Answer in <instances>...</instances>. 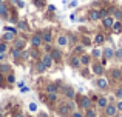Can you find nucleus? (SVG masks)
Masks as SVG:
<instances>
[{
	"label": "nucleus",
	"instance_id": "obj_3",
	"mask_svg": "<svg viewBox=\"0 0 122 117\" xmlns=\"http://www.w3.org/2000/svg\"><path fill=\"white\" fill-rule=\"evenodd\" d=\"M40 34H42V40H43V43H51V40H53V33H51L50 29H43Z\"/></svg>",
	"mask_w": 122,
	"mask_h": 117
},
{
	"label": "nucleus",
	"instance_id": "obj_34",
	"mask_svg": "<svg viewBox=\"0 0 122 117\" xmlns=\"http://www.w3.org/2000/svg\"><path fill=\"white\" fill-rule=\"evenodd\" d=\"M83 54V45H77V46H74V54Z\"/></svg>",
	"mask_w": 122,
	"mask_h": 117
},
{
	"label": "nucleus",
	"instance_id": "obj_41",
	"mask_svg": "<svg viewBox=\"0 0 122 117\" xmlns=\"http://www.w3.org/2000/svg\"><path fill=\"white\" fill-rule=\"evenodd\" d=\"M6 49H8V46H6V43H0V52H5Z\"/></svg>",
	"mask_w": 122,
	"mask_h": 117
},
{
	"label": "nucleus",
	"instance_id": "obj_14",
	"mask_svg": "<svg viewBox=\"0 0 122 117\" xmlns=\"http://www.w3.org/2000/svg\"><path fill=\"white\" fill-rule=\"evenodd\" d=\"M102 23H104V26L105 28H111L113 26V23H114V17H105V19H102Z\"/></svg>",
	"mask_w": 122,
	"mask_h": 117
},
{
	"label": "nucleus",
	"instance_id": "obj_9",
	"mask_svg": "<svg viewBox=\"0 0 122 117\" xmlns=\"http://www.w3.org/2000/svg\"><path fill=\"white\" fill-rule=\"evenodd\" d=\"M96 85H97L101 89H107V88H108V80L104 79V77H99L97 80H96Z\"/></svg>",
	"mask_w": 122,
	"mask_h": 117
},
{
	"label": "nucleus",
	"instance_id": "obj_25",
	"mask_svg": "<svg viewBox=\"0 0 122 117\" xmlns=\"http://www.w3.org/2000/svg\"><path fill=\"white\" fill-rule=\"evenodd\" d=\"M121 75H122V71H121V69H113V71H111V77H113L114 80H119Z\"/></svg>",
	"mask_w": 122,
	"mask_h": 117
},
{
	"label": "nucleus",
	"instance_id": "obj_38",
	"mask_svg": "<svg viewBox=\"0 0 122 117\" xmlns=\"http://www.w3.org/2000/svg\"><path fill=\"white\" fill-rule=\"evenodd\" d=\"M99 12H101V19H105V17H108V11H107V9H101Z\"/></svg>",
	"mask_w": 122,
	"mask_h": 117
},
{
	"label": "nucleus",
	"instance_id": "obj_4",
	"mask_svg": "<svg viewBox=\"0 0 122 117\" xmlns=\"http://www.w3.org/2000/svg\"><path fill=\"white\" fill-rule=\"evenodd\" d=\"M0 17L2 19H9V11H8V5L6 3H0Z\"/></svg>",
	"mask_w": 122,
	"mask_h": 117
},
{
	"label": "nucleus",
	"instance_id": "obj_51",
	"mask_svg": "<svg viewBox=\"0 0 122 117\" xmlns=\"http://www.w3.org/2000/svg\"><path fill=\"white\" fill-rule=\"evenodd\" d=\"M9 2H11V3H14V5H17V2H19V0H9Z\"/></svg>",
	"mask_w": 122,
	"mask_h": 117
},
{
	"label": "nucleus",
	"instance_id": "obj_8",
	"mask_svg": "<svg viewBox=\"0 0 122 117\" xmlns=\"http://www.w3.org/2000/svg\"><path fill=\"white\" fill-rule=\"evenodd\" d=\"M88 19H90V20H93V22L101 20V12H99L97 9H91V11H90V14H88Z\"/></svg>",
	"mask_w": 122,
	"mask_h": 117
},
{
	"label": "nucleus",
	"instance_id": "obj_17",
	"mask_svg": "<svg viewBox=\"0 0 122 117\" xmlns=\"http://www.w3.org/2000/svg\"><path fill=\"white\" fill-rule=\"evenodd\" d=\"M102 54H104V57L107 59V60L111 59V57H114V51H113L111 48H105L104 51H102Z\"/></svg>",
	"mask_w": 122,
	"mask_h": 117
},
{
	"label": "nucleus",
	"instance_id": "obj_12",
	"mask_svg": "<svg viewBox=\"0 0 122 117\" xmlns=\"http://www.w3.org/2000/svg\"><path fill=\"white\" fill-rule=\"evenodd\" d=\"M17 31H26L28 29V23H26V20H23V19H22V20H17Z\"/></svg>",
	"mask_w": 122,
	"mask_h": 117
},
{
	"label": "nucleus",
	"instance_id": "obj_2",
	"mask_svg": "<svg viewBox=\"0 0 122 117\" xmlns=\"http://www.w3.org/2000/svg\"><path fill=\"white\" fill-rule=\"evenodd\" d=\"M40 62L43 63V65L46 66V69H48V68H51V66H53L54 60H53V57H51V54H50V52H45V54H42Z\"/></svg>",
	"mask_w": 122,
	"mask_h": 117
},
{
	"label": "nucleus",
	"instance_id": "obj_44",
	"mask_svg": "<svg viewBox=\"0 0 122 117\" xmlns=\"http://www.w3.org/2000/svg\"><path fill=\"white\" fill-rule=\"evenodd\" d=\"M116 109L117 111H122V100H119V102L116 103Z\"/></svg>",
	"mask_w": 122,
	"mask_h": 117
},
{
	"label": "nucleus",
	"instance_id": "obj_6",
	"mask_svg": "<svg viewBox=\"0 0 122 117\" xmlns=\"http://www.w3.org/2000/svg\"><path fill=\"white\" fill-rule=\"evenodd\" d=\"M63 94H65V96L68 97L70 100H73V99L76 97V91L73 89L71 86H63Z\"/></svg>",
	"mask_w": 122,
	"mask_h": 117
},
{
	"label": "nucleus",
	"instance_id": "obj_1",
	"mask_svg": "<svg viewBox=\"0 0 122 117\" xmlns=\"http://www.w3.org/2000/svg\"><path fill=\"white\" fill-rule=\"evenodd\" d=\"M31 45H33V48H40V46L43 45V40H42V34H39V33L33 34V37H31Z\"/></svg>",
	"mask_w": 122,
	"mask_h": 117
},
{
	"label": "nucleus",
	"instance_id": "obj_55",
	"mask_svg": "<svg viewBox=\"0 0 122 117\" xmlns=\"http://www.w3.org/2000/svg\"><path fill=\"white\" fill-rule=\"evenodd\" d=\"M0 117H2V114H0Z\"/></svg>",
	"mask_w": 122,
	"mask_h": 117
},
{
	"label": "nucleus",
	"instance_id": "obj_13",
	"mask_svg": "<svg viewBox=\"0 0 122 117\" xmlns=\"http://www.w3.org/2000/svg\"><path fill=\"white\" fill-rule=\"evenodd\" d=\"M50 54H51V57H53L54 62H59V60L62 59V52H60L59 49H51V52H50Z\"/></svg>",
	"mask_w": 122,
	"mask_h": 117
},
{
	"label": "nucleus",
	"instance_id": "obj_54",
	"mask_svg": "<svg viewBox=\"0 0 122 117\" xmlns=\"http://www.w3.org/2000/svg\"><path fill=\"white\" fill-rule=\"evenodd\" d=\"M121 80H122V75H121Z\"/></svg>",
	"mask_w": 122,
	"mask_h": 117
},
{
	"label": "nucleus",
	"instance_id": "obj_29",
	"mask_svg": "<svg viewBox=\"0 0 122 117\" xmlns=\"http://www.w3.org/2000/svg\"><path fill=\"white\" fill-rule=\"evenodd\" d=\"M28 54H30V56H31L33 59H37V57L40 56V52H39V48H33V49H31L30 52H28Z\"/></svg>",
	"mask_w": 122,
	"mask_h": 117
},
{
	"label": "nucleus",
	"instance_id": "obj_33",
	"mask_svg": "<svg viewBox=\"0 0 122 117\" xmlns=\"http://www.w3.org/2000/svg\"><path fill=\"white\" fill-rule=\"evenodd\" d=\"M48 100H50V102H56L57 100V94L56 93H48Z\"/></svg>",
	"mask_w": 122,
	"mask_h": 117
},
{
	"label": "nucleus",
	"instance_id": "obj_5",
	"mask_svg": "<svg viewBox=\"0 0 122 117\" xmlns=\"http://www.w3.org/2000/svg\"><path fill=\"white\" fill-rule=\"evenodd\" d=\"M116 112H117L116 105H110V103H108V105L105 106V114H107L108 117H114V116H116Z\"/></svg>",
	"mask_w": 122,
	"mask_h": 117
},
{
	"label": "nucleus",
	"instance_id": "obj_15",
	"mask_svg": "<svg viewBox=\"0 0 122 117\" xmlns=\"http://www.w3.org/2000/svg\"><path fill=\"white\" fill-rule=\"evenodd\" d=\"M111 29H113V33H116V34H122V23H121V20H116L113 23V26H111Z\"/></svg>",
	"mask_w": 122,
	"mask_h": 117
},
{
	"label": "nucleus",
	"instance_id": "obj_50",
	"mask_svg": "<svg viewBox=\"0 0 122 117\" xmlns=\"http://www.w3.org/2000/svg\"><path fill=\"white\" fill-rule=\"evenodd\" d=\"M5 57H6L5 52H0V62H3V60H5Z\"/></svg>",
	"mask_w": 122,
	"mask_h": 117
},
{
	"label": "nucleus",
	"instance_id": "obj_40",
	"mask_svg": "<svg viewBox=\"0 0 122 117\" xmlns=\"http://www.w3.org/2000/svg\"><path fill=\"white\" fill-rule=\"evenodd\" d=\"M116 97L119 100H122V88H119V89H116Z\"/></svg>",
	"mask_w": 122,
	"mask_h": 117
},
{
	"label": "nucleus",
	"instance_id": "obj_23",
	"mask_svg": "<svg viewBox=\"0 0 122 117\" xmlns=\"http://www.w3.org/2000/svg\"><path fill=\"white\" fill-rule=\"evenodd\" d=\"M36 71H37V72H40V74H42V72H45V71H46V66H45L43 63L40 62V60L36 63Z\"/></svg>",
	"mask_w": 122,
	"mask_h": 117
},
{
	"label": "nucleus",
	"instance_id": "obj_22",
	"mask_svg": "<svg viewBox=\"0 0 122 117\" xmlns=\"http://www.w3.org/2000/svg\"><path fill=\"white\" fill-rule=\"evenodd\" d=\"M79 59H81V65H83V66H86L90 63V56H86V54H82V56H79Z\"/></svg>",
	"mask_w": 122,
	"mask_h": 117
},
{
	"label": "nucleus",
	"instance_id": "obj_10",
	"mask_svg": "<svg viewBox=\"0 0 122 117\" xmlns=\"http://www.w3.org/2000/svg\"><path fill=\"white\" fill-rule=\"evenodd\" d=\"M57 45L62 48V46H66L68 45V37L66 36H63V34H60L59 37H57Z\"/></svg>",
	"mask_w": 122,
	"mask_h": 117
},
{
	"label": "nucleus",
	"instance_id": "obj_32",
	"mask_svg": "<svg viewBox=\"0 0 122 117\" xmlns=\"http://www.w3.org/2000/svg\"><path fill=\"white\" fill-rule=\"evenodd\" d=\"M93 57H96V59L102 57V51L99 48H94V49H93Z\"/></svg>",
	"mask_w": 122,
	"mask_h": 117
},
{
	"label": "nucleus",
	"instance_id": "obj_27",
	"mask_svg": "<svg viewBox=\"0 0 122 117\" xmlns=\"http://www.w3.org/2000/svg\"><path fill=\"white\" fill-rule=\"evenodd\" d=\"M11 71V66L9 65H6V63H2V65H0V72H2V74H6V72H9Z\"/></svg>",
	"mask_w": 122,
	"mask_h": 117
},
{
	"label": "nucleus",
	"instance_id": "obj_30",
	"mask_svg": "<svg viewBox=\"0 0 122 117\" xmlns=\"http://www.w3.org/2000/svg\"><path fill=\"white\" fill-rule=\"evenodd\" d=\"M111 11H113L116 20H122V11H119V9H111Z\"/></svg>",
	"mask_w": 122,
	"mask_h": 117
},
{
	"label": "nucleus",
	"instance_id": "obj_18",
	"mask_svg": "<svg viewBox=\"0 0 122 117\" xmlns=\"http://www.w3.org/2000/svg\"><path fill=\"white\" fill-rule=\"evenodd\" d=\"M70 111H71V109L68 108V105H66V103H65V105H62V106L59 108V114H60V116H68Z\"/></svg>",
	"mask_w": 122,
	"mask_h": 117
},
{
	"label": "nucleus",
	"instance_id": "obj_7",
	"mask_svg": "<svg viewBox=\"0 0 122 117\" xmlns=\"http://www.w3.org/2000/svg\"><path fill=\"white\" fill-rule=\"evenodd\" d=\"M81 106L83 109H88V108H91V99L90 97H81Z\"/></svg>",
	"mask_w": 122,
	"mask_h": 117
},
{
	"label": "nucleus",
	"instance_id": "obj_26",
	"mask_svg": "<svg viewBox=\"0 0 122 117\" xmlns=\"http://www.w3.org/2000/svg\"><path fill=\"white\" fill-rule=\"evenodd\" d=\"M22 54V49H17V48H12L11 49V57L12 59H19Z\"/></svg>",
	"mask_w": 122,
	"mask_h": 117
},
{
	"label": "nucleus",
	"instance_id": "obj_28",
	"mask_svg": "<svg viewBox=\"0 0 122 117\" xmlns=\"http://www.w3.org/2000/svg\"><path fill=\"white\" fill-rule=\"evenodd\" d=\"M46 93H56L57 94V85L56 83H50L46 86Z\"/></svg>",
	"mask_w": 122,
	"mask_h": 117
},
{
	"label": "nucleus",
	"instance_id": "obj_37",
	"mask_svg": "<svg viewBox=\"0 0 122 117\" xmlns=\"http://www.w3.org/2000/svg\"><path fill=\"white\" fill-rule=\"evenodd\" d=\"M5 31H8V33H14V34H17V28H15V26H6V28H5Z\"/></svg>",
	"mask_w": 122,
	"mask_h": 117
},
{
	"label": "nucleus",
	"instance_id": "obj_52",
	"mask_svg": "<svg viewBox=\"0 0 122 117\" xmlns=\"http://www.w3.org/2000/svg\"><path fill=\"white\" fill-rule=\"evenodd\" d=\"M15 117H23V116H22V114H17V116H15Z\"/></svg>",
	"mask_w": 122,
	"mask_h": 117
},
{
	"label": "nucleus",
	"instance_id": "obj_45",
	"mask_svg": "<svg viewBox=\"0 0 122 117\" xmlns=\"http://www.w3.org/2000/svg\"><path fill=\"white\" fill-rule=\"evenodd\" d=\"M30 109L31 111H37V105L36 103H30Z\"/></svg>",
	"mask_w": 122,
	"mask_h": 117
},
{
	"label": "nucleus",
	"instance_id": "obj_31",
	"mask_svg": "<svg viewBox=\"0 0 122 117\" xmlns=\"http://www.w3.org/2000/svg\"><path fill=\"white\" fill-rule=\"evenodd\" d=\"M45 5H46L45 0H34V6H37V8H43Z\"/></svg>",
	"mask_w": 122,
	"mask_h": 117
},
{
	"label": "nucleus",
	"instance_id": "obj_47",
	"mask_svg": "<svg viewBox=\"0 0 122 117\" xmlns=\"http://www.w3.org/2000/svg\"><path fill=\"white\" fill-rule=\"evenodd\" d=\"M48 9H50L51 12H54V11H56V6H54V5H48Z\"/></svg>",
	"mask_w": 122,
	"mask_h": 117
},
{
	"label": "nucleus",
	"instance_id": "obj_36",
	"mask_svg": "<svg viewBox=\"0 0 122 117\" xmlns=\"http://www.w3.org/2000/svg\"><path fill=\"white\" fill-rule=\"evenodd\" d=\"M86 117H96V111L91 109V108H88L86 109Z\"/></svg>",
	"mask_w": 122,
	"mask_h": 117
},
{
	"label": "nucleus",
	"instance_id": "obj_21",
	"mask_svg": "<svg viewBox=\"0 0 122 117\" xmlns=\"http://www.w3.org/2000/svg\"><path fill=\"white\" fill-rule=\"evenodd\" d=\"M105 42V36L104 34H96L94 37V45H101V43Z\"/></svg>",
	"mask_w": 122,
	"mask_h": 117
},
{
	"label": "nucleus",
	"instance_id": "obj_48",
	"mask_svg": "<svg viewBox=\"0 0 122 117\" xmlns=\"http://www.w3.org/2000/svg\"><path fill=\"white\" fill-rule=\"evenodd\" d=\"M17 6H19V8H23V6H25V2H22V0H19V2H17Z\"/></svg>",
	"mask_w": 122,
	"mask_h": 117
},
{
	"label": "nucleus",
	"instance_id": "obj_49",
	"mask_svg": "<svg viewBox=\"0 0 122 117\" xmlns=\"http://www.w3.org/2000/svg\"><path fill=\"white\" fill-rule=\"evenodd\" d=\"M70 6H71V8H76V6H77V2H76V0H73V2L70 3Z\"/></svg>",
	"mask_w": 122,
	"mask_h": 117
},
{
	"label": "nucleus",
	"instance_id": "obj_20",
	"mask_svg": "<svg viewBox=\"0 0 122 117\" xmlns=\"http://www.w3.org/2000/svg\"><path fill=\"white\" fill-rule=\"evenodd\" d=\"M14 39H15L14 33H8V31H6V34L3 36V40H5V42H14Z\"/></svg>",
	"mask_w": 122,
	"mask_h": 117
},
{
	"label": "nucleus",
	"instance_id": "obj_43",
	"mask_svg": "<svg viewBox=\"0 0 122 117\" xmlns=\"http://www.w3.org/2000/svg\"><path fill=\"white\" fill-rule=\"evenodd\" d=\"M0 86H5V77H3L2 72H0Z\"/></svg>",
	"mask_w": 122,
	"mask_h": 117
},
{
	"label": "nucleus",
	"instance_id": "obj_42",
	"mask_svg": "<svg viewBox=\"0 0 122 117\" xmlns=\"http://www.w3.org/2000/svg\"><path fill=\"white\" fill-rule=\"evenodd\" d=\"M83 46H88V45H91V42H90V39H86V37H83V43H82Z\"/></svg>",
	"mask_w": 122,
	"mask_h": 117
},
{
	"label": "nucleus",
	"instance_id": "obj_53",
	"mask_svg": "<svg viewBox=\"0 0 122 117\" xmlns=\"http://www.w3.org/2000/svg\"><path fill=\"white\" fill-rule=\"evenodd\" d=\"M2 2H3V0H0V3H2Z\"/></svg>",
	"mask_w": 122,
	"mask_h": 117
},
{
	"label": "nucleus",
	"instance_id": "obj_16",
	"mask_svg": "<svg viewBox=\"0 0 122 117\" xmlns=\"http://www.w3.org/2000/svg\"><path fill=\"white\" fill-rule=\"evenodd\" d=\"M14 48H17V49H23V46H25V39H14Z\"/></svg>",
	"mask_w": 122,
	"mask_h": 117
},
{
	"label": "nucleus",
	"instance_id": "obj_24",
	"mask_svg": "<svg viewBox=\"0 0 122 117\" xmlns=\"http://www.w3.org/2000/svg\"><path fill=\"white\" fill-rule=\"evenodd\" d=\"M107 105H108L107 97H99V99H97V106H101V108H105Z\"/></svg>",
	"mask_w": 122,
	"mask_h": 117
},
{
	"label": "nucleus",
	"instance_id": "obj_11",
	"mask_svg": "<svg viewBox=\"0 0 122 117\" xmlns=\"http://www.w3.org/2000/svg\"><path fill=\"white\" fill-rule=\"evenodd\" d=\"M70 65H71L73 68H79V66H81V59H79V56H71Z\"/></svg>",
	"mask_w": 122,
	"mask_h": 117
},
{
	"label": "nucleus",
	"instance_id": "obj_35",
	"mask_svg": "<svg viewBox=\"0 0 122 117\" xmlns=\"http://www.w3.org/2000/svg\"><path fill=\"white\" fill-rule=\"evenodd\" d=\"M6 82H8V83H14V82H15L14 74H11V72H9V74H8V77H6Z\"/></svg>",
	"mask_w": 122,
	"mask_h": 117
},
{
	"label": "nucleus",
	"instance_id": "obj_39",
	"mask_svg": "<svg viewBox=\"0 0 122 117\" xmlns=\"http://www.w3.org/2000/svg\"><path fill=\"white\" fill-rule=\"evenodd\" d=\"M114 56H116L117 59H122V48H119L117 51H114Z\"/></svg>",
	"mask_w": 122,
	"mask_h": 117
},
{
	"label": "nucleus",
	"instance_id": "obj_19",
	"mask_svg": "<svg viewBox=\"0 0 122 117\" xmlns=\"http://www.w3.org/2000/svg\"><path fill=\"white\" fill-rule=\"evenodd\" d=\"M93 72H94L96 75H102L104 74V66L102 65H94L93 66Z\"/></svg>",
	"mask_w": 122,
	"mask_h": 117
},
{
	"label": "nucleus",
	"instance_id": "obj_46",
	"mask_svg": "<svg viewBox=\"0 0 122 117\" xmlns=\"http://www.w3.org/2000/svg\"><path fill=\"white\" fill-rule=\"evenodd\" d=\"M73 117H83V116H82V112H79V111H74V112H73Z\"/></svg>",
	"mask_w": 122,
	"mask_h": 117
}]
</instances>
